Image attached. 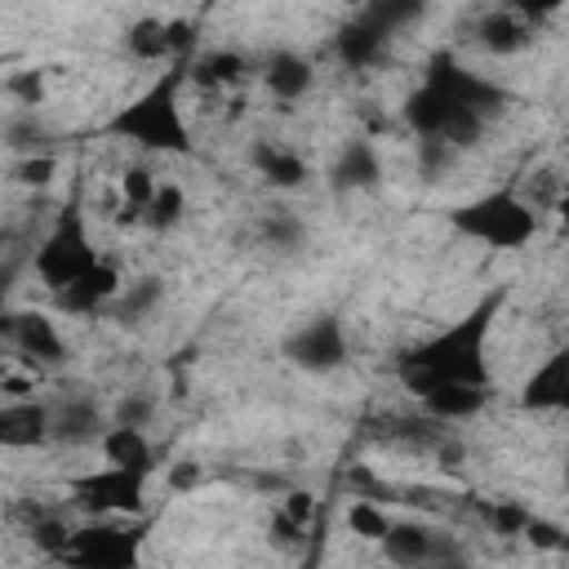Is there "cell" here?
<instances>
[{
  "mask_svg": "<svg viewBox=\"0 0 569 569\" xmlns=\"http://www.w3.org/2000/svg\"><path fill=\"white\" fill-rule=\"evenodd\" d=\"M4 338H9L13 351H18L22 360H31L36 369H58V365L67 360V342H62L58 325H53L44 311H36V307L9 311V316H4Z\"/></svg>",
  "mask_w": 569,
  "mask_h": 569,
  "instance_id": "cell-12",
  "label": "cell"
},
{
  "mask_svg": "<svg viewBox=\"0 0 569 569\" xmlns=\"http://www.w3.org/2000/svg\"><path fill=\"white\" fill-rule=\"evenodd\" d=\"M476 511L485 516V525L493 533H525V525H529V511L520 502H476Z\"/></svg>",
  "mask_w": 569,
  "mask_h": 569,
  "instance_id": "cell-30",
  "label": "cell"
},
{
  "mask_svg": "<svg viewBox=\"0 0 569 569\" xmlns=\"http://www.w3.org/2000/svg\"><path fill=\"white\" fill-rule=\"evenodd\" d=\"M191 84V53L173 58L138 98H129L120 111L107 116L102 133L133 142L142 151H173V156H196L187 116H182V89Z\"/></svg>",
  "mask_w": 569,
  "mask_h": 569,
  "instance_id": "cell-2",
  "label": "cell"
},
{
  "mask_svg": "<svg viewBox=\"0 0 569 569\" xmlns=\"http://www.w3.org/2000/svg\"><path fill=\"white\" fill-rule=\"evenodd\" d=\"M502 307H507V284L489 289L471 311H462L458 320H449L440 333L405 347L396 356V378L405 382V391L409 396H427L431 387H445V382L489 387L485 347H489V329L502 316Z\"/></svg>",
  "mask_w": 569,
  "mask_h": 569,
  "instance_id": "cell-1",
  "label": "cell"
},
{
  "mask_svg": "<svg viewBox=\"0 0 569 569\" xmlns=\"http://www.w3.org/2000/svg\"><path fill=\"white\" fill-rule=\"evenodd\" d=\"M560 556H569V529H565V538H560Z\"/></svg>",
  "mask_w": 569,
  "mask_h": 569,
  "instance_id": "cell-38",
  "label": "cell"
},
{
  "mask_svg": "<svg viewBox=\"0 0 569 569\" xmlns=\"http://www.w3.org/2000/svg\"><path fill=\"white\" fill-rule=\"evenodd\" d=\"M378 547L391 565H462L467 560V547L449 529H436L427 520H391Z\"/></svg>",
  "mask_w": 569,
  "mask_h": 569,
  "instance_id": "cell-11",
  "label": "cell"
},
{
  "mask_svg": "<svg viewBox=\"0 0 569 569\" xmlns=\"http://www.w3.org/2000/svg\"><path fill=\"white\" fill-rule=\"evenodd\" d=\"M258 240L267 244V249H276V253H298L302 249V240H307V227H302V218L293 213V209H262V218H258Z\"/></svg>",
  "mask_w": 569,
  "mask_h": 569,
  "instance_id": "cell-26",
  "label": "cell"
},
{
  "mask_svg": "<svg viewBox=\"0 0 569 569\" xmlns=\"http://www.w3.org/2000/svg\"><path fill=\"white\" fill-rule=\"evenodd\" d=\"M156 418V400L151 396H124L120 405H116V422H133V427H147Z\"/></svg>",
  "mask_w": 569,
  "mask_h": 569,
  "instance_id": "cell-31",
  "label": "cell"
},
{
  "mask_svg": "<svg viewBox=\"0 0 569 569\" xmlns=\"http://www.w3.org/2000/svg\"><path fill=\"white\" fill-rule=\"evenodd\" d=\"M240 80H249V62L236 49H209L191 58V84L200 89H236Z\"/></svg>",
  "mask_w": 569,
  "mask_h": 569,
  "instance_id": "cell-24",
  "label": "cell"
},
{
  "mask_svg": "<svg viewBox=\"0 0 569 569\" xmlns=\"http://www.w3.org/2000/svg\"><path fill=\"white\" fill-rule=\"evenodd\" d=\"M147 529L133 525H111L107 516H93L84 529H71V542L62 551V565L80 569H133L142 556Z\"/></svg>",
  "mask_w": 569,
  "mask_h": 569,
  "instance_id": "cell-8",
  "label": "cell"
},
{
  "mask_svg": "<svg viewBox=\"0 0 569 569\" xmlns=\"http://www.w3.org/2000/svg\"><path fill=\"white\" fill-rule=\"evenodd\" d=\"M511 9H520L525 18H533V22H547L551 13H560V4L565 0H507Z\"/></svg>",
  "mask_w": 569,
  "mask_h": 569,
  "instance_id": "cell-35",
  "label": "cell"
},
{
  "mask_svg": "<svg viewBox=\"0 0 569 569\" xmlns=\"http://www.w3.org/2000/svg\"><path fill=\"white\" fill-rule=\"evenodd\" d=\"M378 182H382V160H378L373 142H365V138L342 142V151L329 164V187L338 196H351V191H373Z\"/></svg>",
  "mask_w": 569,
  "mask_h": 569,
  "instance_id": "cell-19",
  "label": "cell"
},
{
  "mask_svg": "<svg viewBox=\"0 0 569 569\" xmlns=\"http://www.w3.org/2000/svg\"><path fill=\"white\" fill-rule=\"evenodd\" d=\"M533 31H538L533 18H525V13L511 9V4H502V9H489V13L476 18L471 40H476L485 53H493V58H511V53H525V49L533 44Z\"/></svg>",
  "mask_w": 569,
  "mask_h": 569,
  "instance_id": "cell-16",
  "label": "cell"
},
{
  "mask_svg": "<svg viewBox=\"0 0 569 569\" xmlns=\"http://www.w3.org/2000/svg\"><path fill=\"white\" fill-rule=\"evenodd\" d=\"M422 76H427V80H436L445 93H453L462 107L480 111L485 120H498V116H502V111H511V102H516V93H511L507 84H498V80H489V76H480V71L462 67L449 49H436V53L427 58Z\"/></svg>",
  "mask_w": 569,
  "mask_h": 569,
  "instance_id": "cell-10",
  "label": "cell"
},
{
  "mask_svg": "<svg viewBox=\"0 0 569 569\" xmlns=\"http://www.w3.org/2000/svg\"><path fill=\"white\" fill-rule=\"evenodd\" d=\"M427 13V0H365L333 36V53L351 71H369L387 58L391 40Z\"/></svg>",
  "mask_w": 569,
  "mask_h": 569,
  "instance_id": "cell-3",
  "label": "cell"
},
{
  "mask_svg": "<svg viewBox=\"0 0 569 569\" xmlns=\"http://www.w3.org/2000/svg\"><path fill=\"white\" fill-rule=\"evenodd\" d=\"M445 218L462 240H476V244H489V249H520L538 231L533 204L520 200L511 182L498 187V191H485L467 204H453Z\"/></svg>",
  "mask_w": 569,
  "mask_h": 569,
  "instance_id": "cell-4",
  "label": "cell"
},
{
  "mask_svg": "<svg viewBox=\"0 0 569 569\" xmlns=\"http://www.w3.org/2000/svg\"><path fill=\"white\" fill-rule=\"evenodd\" d=\"M525 538H529L538 551H560V538H565V529H560V525H551V520H538V516H529V525H525Z\"/></svg>",
  "mask_w": 569,
  "mask_h": 569,
  "instance_id": "cell-32",
  "label": "cell"
},
{
  "mask_svg": "<svg viewBox=\"0 0 569 569\" xmlns=\"http://www.w3.org/2000/svg\"><path fill=\"white\" fill-rule=\"evenodd\" d=\"M565 160H569V133H565Z\"/></svg>",
  "mask_w": 569,
  "mask_h": 569,
  "instance_id": "cell-40",
  "label": "cell"
},
{
  "mask_svg": "<svg viewBox=\"0 0 569 569\" xmlns=\"http://www.w3.org/2000/svg\"><path fill=\"white\" fill-rule=\"evenodd\" d=\"M525 413H569V342L556 347L525 382H520Z\"/></svg>",
  "mask_w": 569,
  "mask_h": 569,
  "instance_id": "cell-15",
  "label": "cell"
},
{
  "mask_svg": "<svg viewBox=\"0 0 569 569\" xmlns=\"http://www.w3.org/2000/svg\"><path fill=\"white\" fill-rule=\"evenodd\" d=\"M422 400V413L440 418V422H467L476 418L485 405H489V387H476V382H445V387H431Z\"/></svg>",
  "mask_w": 569,
  "mask_h": 569,
  "instance_id": "cell-22",
  "label": "cell"
},
{
  "mask_svg": "<svg viewBox=\"0 0 569 569\" xmlns=\"http://www.w3.org/2000/svg\"><path fill=\"white\" fill-rule=\"evenodd\" d=\"M249 164H253L258 178H267L276 191H298V187L311 178L307 160H302L293 147L276 142V138H258V142L249 147Z\"/></svg>",
  "mask_w": 569,
  "mask_h": 569,
  "instance_id": "cell-20",
  "label": "cell"
},
{
  "mask_svg": "<svg viewBox=\"0 0 569 569\" xmlns=\"http://www.w3.org/2000/svg\"><path fill=\"white\" fill-rule=\"evenodd\" d=\"M53 440V409L44 400H4L0 405V445L4 449H40Z\"/></svg>",
  "mask_w": 569,
  "mask_h": 569,
  "instance_id": "cell-17",
  "label": "cell"
},
{
  "mask_svg": "<svg viewBox=\"0 0 569 569\" xmlns=\"http://www.w3.org/2000/svg\"><path fill=\"white\" fill-rule=\"evenodd\" d=\"M347 525H351V533H356V538H369V542H378V538L387 533L391 516H387L378 502H369V498H356V502H351V511H347Z\"/></svg>",
  "mask_w": 569,
  "mask_h": 569,
  "instance_id": "cell-29",
  "label": "cell"
},
{
  "mask_svg": "<svg viewBox=\"0 0 569 569\" xmlns=\"http://www.w3.org/2000/svg\"><path fill=\"white\" fill-rule=\"evenodd\" d=\"M556 227H560V236L569 240V187L556 196Z\"/></svg>",
  "mask_w": 569,
  "mask_h": 569,
  "instance_id": "cell-37",
  "label": "cell"
},
{
  "mask_svg": "<svg viewBox=\"0 0 569 569\" xmlns=\"http://www.w3.org/2000/svg\"><path fill=\"white\" fill-rule=\"evenodd\" d=\"M93 262H98V249H93V240H89L84 209H80V200H71V204L58 209L49 236L36 244L31 271L40 276V284H44L49 293H58V289H67L71 280H80Z\"/></svg>",
  "mask_w": 569,
  "mask_h": 569,
  "instance_id": "cell-6",
  "label": "cell"
},
{
  "mask_svg": "<svg viewBox=\"0 0 569 569\" xmlns=\"http://www.w3.org/2000/svg\"><path fill=\"white\" fill-rule=\"evenodd\" d=\"M156 187H160V182H156V173H151L147 164H129V169L120 173V196H124V204H129L138 218H142V209L151 204Z\"/></svg>",
  "mask_w": 569,
  "mask_h": 569,
  "instance_id": "cell-28",
  "label": "cell"
},
{
  "mask_svg": "<svg viewBox=\"0 0 569 569\" xmlns=\"http://www.w3.org/2000/svg\"><path fill=\"white\" fill-rule=\"evenodd\" d=\"M400 116H405V124H409V133H413L418 142H440V147H449V151L476 147V142L485 138V129H489V120H485L480 111L462 107L453 93H445V89H440L436 80H427V76H422V84L405 98Z\"/></svg>",
  "mask_w": 569,
  "mask_h": 569,
  "instance_id": "cell-5",
  "label": "cell"
},
{
  "mask_svg": "<svg viewBox=\"0 0 569 569\" xmlns=\"http://www.w3.org/2000/svg\"><path fill=\"white\" fill-rule=\"evenodd\" d=\"M182 218H187V191H182L178 182H160L156 196H151V204L142 209V222L164 236V231H173Z\"/></svg>",
  "mask_w": 569,
  "mask_h": 569,
  "instance_id": "cell-27",
  "label": "cell"
},
{
  "mask_svg": "<svg viewBox=\"0 0 569 569\" xmlns=\"http://www.w3.org/2000/svg\"><path fill=\"white\" fill-rule=\"evenodd\" d=\"M262 84H267V93H271L276 102H298V98H307V89L316 84V67H311L302 53H293V49H276V53L262 62Z\"/></svg>",
  "mask_w": 569,
  "mask_h": 569,
  "instance_id": "cell-21",
  "label": "cell"
},
{
  "mask_svg": "<svg viewBox=\"0 0 569 569\" xmlns=\"http://www.w3.org/2000/svg\"><path fill=\"white\" fill-rule=\"evenodd\" d=\"M13 178L27 182V187H44V182L53 178V156H27V160L13 169Z\"/></svg>",
  "mask_w": 569,
  "mask_h": 569,
  "instance_id": "cell-33",
  "label": "cell"
},
{
  "mask_svg": "<svg viewBox=\"0 0 569 569\" xmlns=\"http://www.w3.org/2000/svg\"><path fill=\"white\" fill-rule=\"evenodd\" d=\"M302 529H307V525H302V520H293L284 507L271 516V542H276V547H293V542L302 538Z\"/></svg>",
  "mask_w": 569,
  "mask_h": 569,
  "instance_id": "cell-34",
  "label": "cell"
},
{
  "mask_svg": "<svg viewBox=\"0 0 569 569\" xmlns=\"http://www.w3.org/2000/svg\"><path fill=\"white\" fill-rule=\"evenodd\" d=\"M71 507H80L84 516H142L147 507V471L107 462L98 471H80L67 485Z\"/></svg>",
  "mask_w": 569,
  "mask_h": 569,
  "instance_id": "cell-7",
  "label": "cell"
},
{
  "mask_svg": "<svg viewBox=\"0 0 569 569\" xmlns=\"http://www.w3.org/2000/svg\"><path fill=\"white\" fill-rule=\"evenodd\" d=\"M102 458L107 462H120V467H133V471H156V445L147 440V427H133V422H111L98 440Z\"/></svg>",
  "mask_w": 569,
  "mask_h": 569,
  "instance_id": "cell-23",
  "label": "cell"
},
{
  "mask_svg": "<svg viewBox=\"0 0 569 569\" xmlns=\"http://www.w3.org/2000/svg\"><path fill=\"white\" fill-rule=\"evenodd\" d=\"M160 298H164V280L160 276H138V280H124V289L116 293V302L107 307V316L116 325H138L142 316L156 311Z\"/></svg>",
  "mask_w": 569,
  "mask_h": 569,
  "instance_id": "cell-25",
  "label": "cell"
},
{
  "mask_svg": "<svg viewBox=\"0 0 569 569\" xmlns=\"http://www.w3.org/2000/svg\"><path fill=\"white\" fill-rule=\"evenodd\" d=\"M49 409H53V440L58 445H98L107 431L102 405L89 391H71V396L53 400Z\"/></svg>",
  "mask_w": 569,
  "mask_h": 569,
  "instance_id": "cell-18",
  "label": "cell"
},
{
  "mask_svg": "<svg viewBox=\"0 0 569 569\" xmlns=\"http://www.w3.org/2000/svg\"><path fill=\"white\" fill-rule=\"evenodd\" d=\"M280 356L302 369V373H333L347 365L351 347H347V325L333 316V311H316L307 316L284 342H280Z\"/></svg>",
  "mask_w": 569,
  "mask_h": 569,
  "instance_id": "cell-9",
  "label": "cell"
},
{
  "mask_svg": "<svg viewBox=\"0 0 569 569\" xmlns=\"http://www.w3.org/2000/svg\"><path fill=\"white\" fill-rule=\"evenodd\" d=\"M565 485H569V458H565Z\"/></svg>",
  "mask_w": 569,
  "mask_h": 569,
  "instance_id": "cell-39",
  "label": "cell"
},
{
  "mask_svg": "<svg viewBox=\"0 0 569 569\" xmlns=\"http://www.w3.org/2000/svg\"><path fill=\"white\" fill-rule=\"evenodd\" d=\"M191 22H169V18H138L124 27V49L138 62H173L182 53H191L196 36Z\"/></svg>",
  "mask_w": 569,
  "mask_h": 569,
  "instance_id": "cell-14",
  "label": "cell"
},
{
  "mask_svg": "<svg viewBox=\"0 0 569 569\" xmlns=\"http://www.w3.org/2000/svg\"><path fill=\"white\" fill-rule=\"evenodd\" d=\"M9 89L27 93V98H31V107L40 102V76H18V80H9Z\"/></svg>",
  "mask_w": 569,
  "mask_h": 569,
  "instance_id": "cell-36",
  "label": "cell"
},
{
  "mask_svg": "<svg viewBox=\"0 0 569 569\" xmlns=\"http://www.w3.org/2000/svg\"><path fill=\"white\" fill-rule=\"evenodd\" d=\"M124 289V276L111 258H98L80 280H71L67 289L53 293V307L62 316H107V307L116 302V293Z\"/></svg>",
  "mask_w": 569,
  "mask_h": 569,
  "instance_id": "cell-13",
  "label": "cell"
}]
</instances>
